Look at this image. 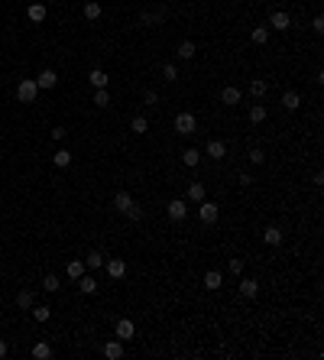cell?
I'll return each mask as SVG.
<instances>
[{
  "mask_svg": "<svg viewBox=\"0 0 324 360\" xmlns=\"http://www.w3.org/2000/svg\"><path fill=\"white\" fill-rule=\"evenodd\" d=\"M165 214H169L172 221H185L188 218V201L185 198H172L169 208H165Z\"/></svg>",
  "mask_w": 324,
  "mask_h": 360,
  "instance_id": "3957f363",
  "label": "cell"
},
{
  "mask_svg": "<svg viewBox=\"0 0 324 360\" xmlns=\"http://www.w3.org/2000/svg\"><path fill=\"white\" fill-rule=\"evenodd\" d=\"M88 81H91V88H107V75H104V71H100V68H94L91 71V75H88Z\"/></svg>",
  "mask_w": 324,
  "mask_h": 360,
  "instance_id": "4316f807",
  "label": "cell"
},
{
  "mask_svg": "<svg viewBox=\"0 0 324 360\" xmlns=\"http://www.w3.org/2000/svg\"><path fill=\"white\" fill-rule=\"evenodd\" d=\"M230 273H233V276L243 273V260H230Z\"/></svg>",
  "mask_w": 324,
  "mask_h": 360,
  "instance_id": "ab89813d",
  "label": "cell"
},
{
  "mask_svg": "<svg viewBox=\"0 0 324 360\" xmlns=\"http://www.w3.org/2000/svg\"><path fill=\"white\" fill-rule=\"evenodd\" d=\"M204 156H211V159H224V156H227V143H224V140H211L208 146H204Z\"/></svg>",
  "mask_w": 324,
  "mask_h": 360,
  "instance_id": "ba28073f",
  "label": "cell"
},
{
  "mask_svg": "<svg viewBox=\"0 0 324 360\" xmlns=\"http://www.w3.org/2000/svg\"><path fill=\"white\" fill-rule=\"evenodd\" d=\"M30 312H32V318H36V321H49V318H52V308H49V305H32Z\"/></svg>",
  "mask_w": 324,
  "mask_h": 360,
  "instance_id": "1f68e13d",
  "label": "cell"
},
{
  "mask_svg": "<svg viewBox=\"0 0 324 360\" xmlns=\"http://www.w3.org/2000/svg\"><path fill=\"white\" fill-rule=\"evenodd\" d=\"M130 204H133L130 192H117V195H114V208H117V211H127Z\"/></svg>",
  "mask_w": 324,
  "mask_h": 360,
  "instance_id": "d4e9b609",
  "label": "cell"
},
{
  "mask_svg": "<svg viewBox=\"0 0 324 360\" xmlns=\"http://www.w3.org/2000/svg\"><path fill=\"white\" fill-rule=\"evenodd\" d=\"M282 107H286V110H298L301 107V94L298 91H286V94H282Z\"/></svg>",
  "mask_w": 324,
  "mask_h": 360,
  "instance_id": "2e32d148",
  "label": "cell"
},
{
  "mask_svg": "<svg viewBox=\"0 0 324 360\" xmlns=\"http://www.w3.org/2000/svg\"><path fill=\"white\" fill-rule=\"evenodd\" d=\"M250 163L262 165V163H266V153H262V149H250Z\"/></svg>",
  "mask_w": 324,
  "mask_h": 360,
  "instance_id": "74e56055",
  "label": "cell"
},
{
  "mask_svg": "<svg viewBox=\"0 0 324 360\" xmlns=\"http://www.w3.org/2000/svg\"><path fill=\"white\" fill-rule=\"evenodd\" d=\"M65 136H68V130H65V127H55V130H52V140H65Z\"/></svg>",
  "mask_w": 324,
  "mask_h": 360,
  "instance_id": "60d3db41",
  "label": "cell"
},
{
  "mask_svg": "<svg viewBox=\"0 0 324 360\" xmlns=\"http://www.w3.org/2000/svg\"><path fill=\"white\" fill-rule=\"evenodd\" d=\"M36 85H39V88H46V91H49V88H55V85H59V75H55L52 68H42V71H39V78H36Z\"/></svg>",
  "mask_w": 324,
  "mask_h": 360,
  "instance_id": "30bf717a",
  "label": "cell"
},
{
  "mask_svg": "<svg viewBox=\"0 0 324 360\" xmlns=\"http://www.w3.org/2000/svg\"><path fill=\"white\" fill-rule=\"evenodd\" d=\"M247 117H250V124H262V120H266V107H262V104H253Z\"/></svg>",
  "mask_w": 324,
  "mask_h": 360,
  "instance_id": "f546056e",
  "label": "cell"
},
{
  "mask_svg": "<svg viewBox=\"0 0 324 360\" xmlns=\"http://www.w3.org/2000/svg\"><path fill=\"white\" fill-rule=\"evenodd\" d=\"M175 55H178V59H185V62H188V59H194V42H192V39H185V42H178Z\"/></svg>",
  "mask_w": 324,
  "mask_h": 360,
  "instance_id": "7402d4cb",
  "label": "cell"
},
{
  "mask_svg": "<svg viewBox=\"0 0 324 360\" xmlns=\"http://www.w3.org/2000/svg\"><path fill=\"white\" fill-rule=\"evenodd\" d=\"M162 78H165V81H178V68H175V62H165V65H162Z\"/></svg>",
  "mask_w": 324,
  "mask_h": 360,
  "instance_id": "e575fe53",
  "label": "cell"
},
{
  "mask_svg": "<svg viewBox=\"0 0 324 360\" xmlns=\"http://www.w3.org/2000/svg\"><path fill=\"white\" fill-rule=\"evenodd\" d=\"M36 94H39V85L32 78H23L20 85H16V98H20L23 104H32V101H36Z\"/></svg>",
  "mask_w": 324,
  "mask_h": 360,
  "instance_id": "7a4b0ae2",
  "label": "cell"
},
{
  "mask_svg": "<svg viewBox=\"0 0 324 360\" xmlns=\"http://www.w3.org/2000/svg\"><path fill=\"white\" fill-rule=\"evenodd\" d=\"M85 266H88V269H100V266H104V253H100V250H91V253L85 257Z\"/></svg>",
  "mask_w": 324,
  "mask_h": 360,
  "instance_id": "603a6c76",
  "label": "cell"
},
{
  "mask_svg": "<svg viewBox=\"0 0 324 360\" xmlns=\"http://www.w3.org/2000/svg\"><path fill=\"white\" fill-rule=\"evenodd\" d=\"M188 201H204V182H192L188 185Z\"/></svg>",
  "mask_w": 324,
  "mask_h": 360,
  "instance_id": "cb8c5ba5",
  "label": "cell"
},
{
  "mask_svg": "<svg viewBox=\"0 0 324 360\" xmlns=\"http://www.w3.org/2000/svg\"><path fill=\"white\" fill-rule=\"evenodd\" d=\"M256 292H259V282L256 279H240V295L243 298H256Z\"/></svg>",
  "mask_w": 324,
  "mask_h": 360,
  "instance_id": "5bb4252c",
  "label": "cell"
},
{
  "mask_svg": "<svg viewBox=\"0 0 324 360\" xmlns=\"http://www.w3.org/2000/svg\"><path fill=\"white\" fill-rule=\"evenodd\" d=\"M311 30H315L318 36H321V33H324V16H321V13H318L315 20H311Z\"/></svg>",
  "mask_w": 324,
  "mask_h": 360,
  "instance_id": "f35d334b",
  "label": "cell"
},
{
  "mask_svg": "<svg viewBox=\"0 0 324 360\" xmlns=\"http://www.w3.org/2000/svg\"><path fill=\"white\" fill-rule=\"evenodd\" d=\"M7 351H10V347H7V341H3V337H0V360L7 357Z\"/></svg>",
  "mask_w": 324,
  "mask_h": 360,
  "instance_id": "ee69618b",
  "label": "cell"
},
{
  "mask_svg": "<svg viewBox=\"0 0 324 360\" xmlns=\"http://www.w3.org/2000/svg\"><path fill=\"white\" fill-rule=\"evenodd\" d=\"M221 101L227 104V107H233V104H240V88H233V85H227L224 91H221Z\"/></svg>",
  "mask_w": 324,
  "mask_h": 360,
  "instance_id": "9a60e30c",
  "label": "cell"
},
{
  "mask_svg": "<svg viewBox=\"0 0 324 360\" xmlns=\"http://www.w3.org/2000/svg\"><path fill=\"white\" fill-rule=\"evenodd\" d=\"M117 337H120V341H124V344H127V341H133V334H136V325H133V321L130 318H120V321H117Z\"/></svg>",
  "mask_w": 324,
  "mask_h": 360,
  "instance_id": "277c9868",
  "label": "cell"
},
{
  "mask_svg": "<svg viewBox=\"0 0 324 360\" xmlns=\"http://www.w3.org/2000/svg\"><path fill=\"white\" fill-rule=\"evenodd\" d=\"M130 130H133V133H136V136H143V133H146V130H149V120L143 117V114H136V117L130 120Z\"/></svg>",
  "mask_w": 324,
  "mask_h": 360,
  "instance_id": "ffe728a7",
  "label": "cell"
},
{
  "mask_svg": "<svg viewBox=\"0 0 324 360\" xmlns=\"http://www.w3.org/2000/svg\"><path fill=\"white\" fill-rule=\"evenodd\" d=\"M250 39H253L256 46H266V42H269V26H253Z\"/></svg>",
  "mask_w": 324,
  "mask_h": 360,
  "instance_id": "ac0fdd59",
  "label": "cell"
},
{
  "mask_svg": "<svg viewBox=\"0 0 324 360\" xmlns=\"http://www.w3.org/2000/svg\"><path fill=\"white\" fill-rule=\"evenodd\" d=\"M198 204H201V221H204V224H214L217 214H221V208H217L214 201H198Z\"/></svg>",
  "mask_w": 324,
  "mask_h": 360,
  "instance_id": "52a82bcc",
  "label": "cell"
},
{
  "mask_svg": "<svg viewBox=\"0 0 324 360\" xmlns=\"http://www.w3.org/2000/svg\"><path fill=\"white\" fill-rule=\"evenodd\" d=\"M221 286H224V273H221V269H208V273H204V289H221Z\"/></svg>",
  "mask_w": 324,
  "mask_h": 360,
  "instance_id": "9c48e42d",
  "label": "cell"
},
{
  "mask_svg": "<svg viewBox=\"0 0 324 360\" xmlns=\"http://www.w3.org/2000/svg\"><path fill=\"white\" fill-rule=\"evenodd\" d=\"M32 302H36V298H32V292H16V305H20V308H23V312H30V308H32Z\"/></svg>",
  "mask_w": 324,
  "mask_h": 360,
  "instance_id": "f1b7e54d",
  "label": "cell"
},
{
  "mask_svg": "<svg viewBox=\"0 0 324 360\" xmlns=\"http://www.w3.org/2000/svg\"><path fill=\"white\" fill-rule=\"evenodd\" d=\"M46 3H52V0H46Z\"/></svg>",
  "mask_w": 324,
  "mask_h": 360,
  "instance_id": "f6af8a7d",
  "label": "cell"
},
{
  "mask_svg": "<svg viewBox=\"0 0 324 360\" xmlns=\"http://www.w3.org/2000/svg\"><path fill=\"white\" fill-rule=\"evenodd\" d=\"M143 20H146V23H162V13H146Z\"/></svg>",
  "mask_w": 324,
  "mask_h": 360,
  "instance_id": "b9f144b4",
  "label": "cell"
},
{
  "mask_svg": "<svg viewBox=\"0 0 324 360\" xmlns=\"http://www.w3.org/2000/svg\"><path fill=\"white\" fill-rule=\"evenodd\" d=\"M127 218H130V221H143V208H139V204H130V208H127Z\"/></svg>",
  "mask_w": 324,
  "mask_h": 360,
  "instance_id": "8d00e7d4",
  "label": "cell"
},
{
  "mask_svg": "<svg viewBox=\"0 0 324 360\" xmlns=\"http://www.w3.org/2000/svg\"><path fill=\"white\" fill-rule=\"evenodd\" d=\"M104 357H107V360H120V357H124V341L117 337V341L104 344Z\"/></svg>",
  "mask_w": 324,
  "mask_h": 360,
  "instance_id": "8fae6325",
  "label": "cell"
},
{
  "mask_svg": "<svg viewBox=\"0 0 324 360\" xmlns=\"http://www.w3.org/2000/svg\"><path fill=\"white\" fill-rule=\"evenodd\" d=\"M85 20H100V3L97 0H88L85 3Z\"/></svg>",
  "mask_w": 324,
  "mask_h": 360,
  "instance_id": "4dcf8cb0",
  "label": "cell"
},
{
  "mask_svg": "<svg viewBox=\"0 0 324 360\" xmlns=\"http://www.w3.org/2000/svg\"><path fill=\"white\" fill-rule=\"evenodd\" d=\"M94 104H97V107H110V94H107V88H94Z\"/></svg>",
  "mask_w": 324,
  "mask_h": 360,
  "instance_id": "d6a6232c",
  "label": "cell"
},
{
  "mask_svg": "<svg viewBox=\"0 0 324 360\" xmlns=\"http://www.w3.org/2000/svg\"><path fill=\"white\" fill-rule=\"evenodd\" d=\"M42 289H46V292H59V289H62V286H59V276L49 273L46 279H42Z\"/></svg>",
  "mask_w": 324,
  "mask_h": 360,
  "instance_id": "d590c367",
  "label": "cell"
},
{
  "mask_svg": "<svg viewBox=\"0 0 324 360\" xmlns=\"http://www.w3.org/2000/svg\"><path fill=\"white\" fill-rule=\"evenodd\" d=\"M269 26H272V30H279V33H286L289 26H292V16H289L286 10H276V13L269 16Z\"/></svg>",
  "mask_w": 324,
  "mask_h": 360,
  "instance_id": "5b68a950",
  "label": "cell"
},
{
  "mask_svg": "<svg viewBox=\"0 0 324 360\" xmlns=\"http://www.w3.org/2000/svg\"><path fill=\"white\" fill-rule=\"evenodd\" d=\"M85 263H81V260H68V266H65V273H68V279L71 282H78V279H81V276H85Z\"/></svg>",
  "mask_w": 324,
  "mask_h": 360,
  "instance_id": "7c38bea8",
  "label": "cell"
},
{
  "mask_svg": "<svg viewBox=\"0 0 324 360\" xmlns=\"http://www.w3.org/2000/svg\"><path fill=\"white\" fill-rule=\"evenodd\" d=\"M78 289L85 292V295H94V292H97V279H94V276H81V279H78Z\"/></svg>",
  "mask_w": 324,
  "mask_h": 360,
  "instance_id": "e0dca14e",
  "label": "cell"
},
{
  "mask_svg": "<svg viewBox=\"0 0 324 360\" xmlns=\"http://www.w3.org/2000/svg\"><path fill=\"white\" fill-rule=\"evenodd\" d=\"M266 91H269V85H266L262 78H253V81H250V94H253L256 101H259V98H266Z\"/></svg>",
  "mask_w": 324,
  "mask_h": 360,
  "instance_id": "44dd1931",
  "label": "cell"
},
{
  "mask_svg": "<svg viewBox=\"0 0 324 360\" xmlns=\"http://www.w3.org/2000/svg\"><path fill=\"white\" fill-rule=\"evenodd\" d=\"M194 130H198V117H194V114H188V110L175 114V133H182V136H192Z\"/></svg>",
  "mask_w": 324,
  "mask_h": 360,
  "instance_id": "6da1fadb",
  "label": "cell"
},
{
  "mask_svg": "<svg viewBox=\"0 0 324 360\" xmlns=\"http://www.w3.org/2000/svg\"><path fill=\"white\" fill-rule=\"evenodd\" d=\"M32 357L36 360H49L52 357V347H49L46 341H39V344H32Z\"/></svg>",
  "mask_w": 324,
  "mask_h": 360,
  "instance_id": "484cf974",
  "label": "cell"
},
{
  "mask_svg": "<svg viewBox=\"0 0 324 360\" xmlns=\"http://www.w3.org/2000/svg\"><path fill=\"white\" fill-rule=\"evenodd\" d=\"M262 240L269 243V247H279V243H282V230H279L276 224H269L266 230H262Z\"/></svg>",
  "mask_w": 324,
  "mask_h": 360,
  "instance_id": "4fadbf2b",
  "label": "cell"
},
{
  "mask_svg": "<svg viewBox=\"0 0 324 360\" xmlns=\"http://www.w3.org/2000/svg\"><path fill=\"white\" fill-rule=\"evenodd\" d=\"M104 266H107L110 279H124V276H127V263H124V260H104Z\"/></svg>",
  "mask_w": 324,
  "mask_h": 360,
  "instance_id": "8992f818",
  "label": "cell"
},
{
  "mask_svg": "<svg viewBox=\"0 0 324 360\" xmlns=\"http://www.w3.org/2000/svg\"><path fill=\"white\" fill-rule=\"evenodd\" d=\"M182 163H185V165H198V163H201V149L188 146L185 153H182Z\"/></svg>",
  "mask_w": 324,
  "mask_h": 360,
  "instance_id": "83f0119b",
  "label": "cell"
},
{
  "mask_svg": "<svg viewBox=\"0 0 324 360\" xmlns=\"http://www.w3.org/2000/svg\"><path fill=\"white\" fill-rule=\"evenodd\" d=\"M26 16H30V23H42V20H46V3H32V7L26 10Z\"/></svg>",
  "mask_w": 324,
  "mask_h": 360,
  "instance_id": "d6986e66",
  "label": "cell"
},
{
  "mask_svg": "<svg viewBox=\"0 0 324 360\" xmlns=\"http://www.w3.org/2000/svg\"><path fill=\"white\" fill-rule=\"evenodd\" d=\"M52 163L59 165V169H65V165H71V153H68V149H59V153L52 156Z\"/></svg>",
  "mask_w": 324,
  "mask_h": 360,
  "instance_id": "836d02e7",
  "label": "cell"
},
{
  "mask_svg": "<svg viewBox=\"0 0 324 360\" xmlns=\"http://www.w3.org/2000/svg\"><path fill=\"white\" fill-rule=\"evenodd\" d=\"M240 185H253V175H250V172H240Z\"/></svg>",
  "mask_w": 324,
  "mask_h": 360,
  "instance_id": "7bdbcfd3",
  "label": "cell"
}]
</instances>
